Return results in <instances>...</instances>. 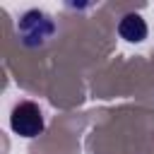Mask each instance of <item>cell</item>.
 I'll return each mask as SVG.
<instances>
[{"instance_id":"1","label":"cell","mask_w":154,"mask_h":154,"mask_svg":"<svg viewBox=\"0 0 154 154\" xmlns=\"http://www.w3.org/2000/svg\"><path fill=\"white\" fill-rule=\"evenodd\" d=\"M53 34H55V22L41 10H29L17 22V36L29 48L46 46L53 38Z\"/></svg>"},{"instance_id":"3","label":"cell","mask_w":154,"mask_h":154,"mask_svg":"<svg viewBox=\"0 0 154 154\" xmlns=\"http://www.w3.org/2000/svg\"><path fill=\"white\" fill-rule=\"evenodd\" d=\"M118 34H120V38H125L130 43H140L147 38V22L142 19V14L128 12L118 22Z\"/></svg>"},{"instance_id":"2","label":"cell","mask_w":154,"mask_h":154,"mask_svg":"<svg viewBox=\"0 0 154 154\" xmlns=\"http://www.w3.org/2000/svg\"><path fill=\"white\" fill-rule=\"evenodd\" d=\"M10 128L22 137H36L43 132V113L34 101H19L10 113Z\"/></svg>"}]
</instances>
